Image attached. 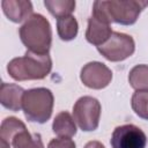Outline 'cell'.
Masks as SVG:
<instances>
[{
	"label": "cell",
	"instance_id": "1",
	"mask_svg": "<svg viewBox=\"0 0 148 148\" xmlns=\"http://www.w3.org/2000/svg\"><path fill=\"white\" fill-rule=\"evenodd\" d=\"M147 6L148 1L142 0L95 1L91 16L106 23L116 22L124 25H131L136 22L140 13Z\"/></svg>",
	"mask_w": 148,
	"mask_h": 148
},
{
	"label": "cell",
	"instance_id": "2",
	"mask_svg": "<svg viewBox=\"0 0 148 148\" xmlns=\"http://www.w3.org/2000/svg\"><path fill=\"white\" fill-rule=\"evenodd\" d=\"M52 69V60L47 54H38L27 50L23 57L12 59L7 65L8 74L16 81L42 80Z\"/></svg>",
	"mask_w": 148,
	"mask_h": 148
},
{
	"label": "cell",
	"instance_id": "3",
	"mask_svg": "<svg viewBox=\"0 0 148 148\" xmlns=\"http://www.w3.org/2000/svg\"><path fill=\"white\" fill-rule=\"evenodd\" d=\"M23 45L31 52L47 54L52 44V29L50 22L38 13L32 14L18 29Z\"/></svg>",
	"mask_w": 148,
	"mask_h": 148
},
{
	"label": "cell",
	"instance_id": "4",
	"mask_svg": "<svg viewBox=\"0 0 148 148\" xmlns=\"http://www.w3.org/2000/svg\"><path fill=\"white\" fill-rule=\"evenodd\" d=\"M53 94L47 88H32L24 91L22 110L24 117L32 123L44 124L52 114Z\"/></svg>",
	"mask_w": 148,
	"mask_h": 148
},
{
	"label": "cell",
	"instance_id": "5",
	"mask_svg": "<svg viewBox=\"0 0 148 148\" xmlns=\"http://www.w3.org/2000/svg\"><path fill=\"white\" fill-rule=\"evenodd\" d=\"M101 110V103L97 98L92 96H82L73 106V118L82 131H95L99 124Z\"/></svg>",
	"mask_w": 148,
	"mask_h": 148
},
{
	"label": "cell",
	"instance_id": "6",
	"mask_svg": "<svg viewBox=\"0 0 148 148\" xmlns=\"http://www.w3.org/2000/svg\"><path fill=\"white\" fill-rule=\"evenodd\" d=\"M98 52L109 61H123L131 57L135 50V43L132 36L113 31L106 43L97 47Z\"/></svg>",
	"mask_w": 148,
	"mask_h": 148
},
{
	"label": "cell",
	"instance_id": "7",
	"mask_svg": "<svg viewBox=\"0 0 148 148\" xmlns=\"http://www.w3.org/2000/svg\"><path fill=\"white\" fill-rule=\"evenodd\" d=\"M110 143L112 148H146L147 136L140 127L125 124L113 130Z\"/></svg>",
	"mask_w": 148,
	"mask_h": 148
},
{
	"label": "cell",
	"instance_id": "8",
	"mask_svg": "<svg viewBox=\"0 0 148 148\" xmlns=\"http://www.w3.org/2000/svg\"><path fill=\"white\" fill-rule=\"evenodd\" d=\"M82 83L91 89H103L109 86L112 80L111 69L99 61H90L86 64L80 73Z\"/></svg>",
	"mask_w": 148,
	"mask_h": 148
},
{
	"label": "cell",
	"instance_id": "9",
	"mask_svg": "<svg viewBox=\"0 0 148 148\" xmlns=\"http://www.w3.org/2000/svg\"><path fill=\"white\" fill-rule=\"evenodd\" d=\"M112 29L110 23L103 22L94 16L88 18V25L86 30V39L97 47L108 42L110 36L112 35Z\"/></svg>",
	"mask_w": 148,
	"mask_h": 148
},
{
	"label": "cell",
	"instance_id": "10",
	"mask_svg": "<svg viewBox=\"0 0 148 148\" xmlns=\"http://www.w3.org/2000/svg\"><path fill=\"white\" fill-rule=\"evenodd\" d=\"M1 7L5 15L13 22L27 21L32 15V3L29 0H2Z\"/></svg>",
	"mask_w": 148,
	"mask_h": 148
},
{
	"label": "cell",
	"instance_id": "11",
	"mask_svg": "<svg viewBox=\"0 0 148 148\" xmlns=\"http://www.w3.org/2000/svg\"><path fill=\"white\" fill-rule=\"evenodd\" d=\"M24 89L15 83L2 82L0 86V102L2 106L10 111H20L22 109V101Z\"/></svg>",
	"mask_w": 148,
	"mask_h": 148
},
{
	"label": "cell",
	"instance_id": "12",
	"mask_svg": "<svg viewBox=\"0 0 148 148\" xmlns=\"http://www.w3.org/2000/svg\"><path fill=\"white\" fill-rule=\"evenodd\" d=\"M52 131L62 138H72L76 134V125L74 118L67 111L59 112L53 120Z\"/></svg>",
	"mask_w": 148,
	"mask_h": 148
},
{
	"label": "cell",
	"instance_id": "13",
	"mask_svg": "<svg viewBox=\"0 0 148 148\" xmlns=\"http://www.w3.org/2000/svg\"><path fill=\"white\" fill-rule=\"evenodd\" d=\"M13 148H44L39 133H30L28 130L18 132L10 141Z\"/></svg>",
	"mask_w": 148,
	"mask_h": 148
},
{
	"label": "cell",
	"instance_id": "14",
	"mask_svg": "<svg viewBox=\"0 0 148 148\" xmlns=\"http://www.w3.org/2000/svg\"><path fill=\"white\" fill-rule=\"evenodd\" d=\"M79 31V23L73 15H67L57 18V32L60 39L68 42L76 37Z\"/></svg>",
	"mask_w": 148,
	"mask_h": 148
},
{
	"label": "cell",
	"instance_id": "15",
	"mask_svg": "<svg viewBox=\"0 0 148 148\" xmlns=\"http://www.w3.org/2000/svg\"><path fill=\"white\" fill-rule=\"evenodd\" d=\"M25 125L18 118L7 117L2 120L0 126V140H5L10 143L12 139L22 130H25Z\"/></svg>",
	"mask_w": 148,
	"mask_h": 148
},
{
	"label": "cell",
	"instance_id": "16",
	"mask_svg": "<svg viewBox=\"0 0 148 148\" xmlns=\"http://www.w3.org/2000/svg\"><path fill=\"white\" fill-rule=\"evenodd\" d=\"M128 82L135 90H148V65L134 66L128 73Z\"/></svg>",
	"mask_w": 148,
	"mask_h": 148
},
{
	"label": "cell",
	"instance_id": "17",
	"mask_svg": "<svg viewBox=\"0 0 148 148\" xmlns=\"http://www.w3.org/2000/svg\"><path fill=\"white\" fill-rule=\"evenodd\" d=\"M45 7L56 17H64L71 15L75 9L74 0H45Z\"/></svg>",
	"mask_w": 148,
	"mask_h": 148
},
{
	"label": "cell",
	"instance_id": "18",
	"mask_svg": "<svg viewBox=\"0 0 148 148\" xmlns=\"http://www.w3.org/2000/svg\"><path fill=\"white\" fill-rule=\"evenodd\" d=\"M131 105L140 118L148 120V90H135L132 95Z\"/></svg>",
	"mask_w": 148,
	"mask_h": 148
},
{
	"label": "cell",
	"instance_id": "19",
	"mask_svg": "<svg viewBox=\"0 0 148 148\" xmlns=\"http://www.w3.org/2000/svg\"><path fill=\"white\" fill-rule=\"evenodd\" d=\"M47 148H76V145L71 138L59 136V138L52 139L49 142Z\"/></svg>",
	"mask_w": 148,
	"mask_h": 148
},
{
	"label": "cell",
	"instance_id": "20",
	"mask_svg": "<svg viewBox=\"0 0 148 148\" xmlns=\"http://www.w3.org/2000/svg\"><path fill=\"white\" fill-rule=\"evenodd\" d=\"M83 148H105L99 141H96V140H94V141H89Z\"/></svg>",
	"mask_w": 148,
	"mask_h": 148
},
{
	"label": "cell",
	"instance_id": "21",
	"mask_svg": "<svg viewBox=\"0 0 148 148\" xmlns=\"http://www.w3.org/2000/svg\"><path fill=\"white\" fill-rule=\"evenodd\" d=\"M0 142H1V148H10V143H8L7 141L0 140Z\"/></svg>",
	"mask_w": 148,
	"mask_h": 148
}]
</instances>
